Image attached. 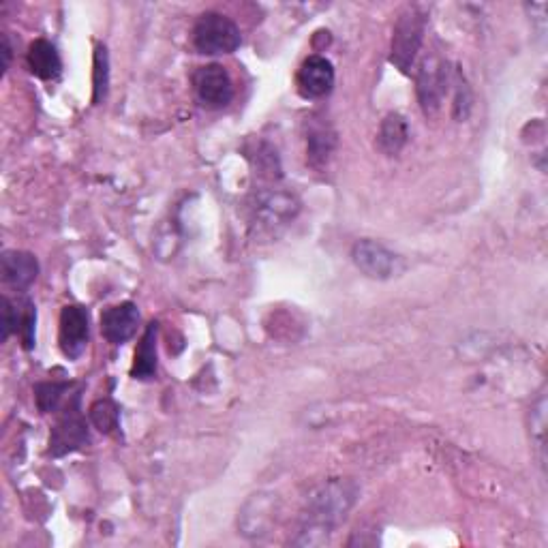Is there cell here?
I'll list each match as a JSON object with an SVG mask.
<instances>
[{"mask_svg":"<svg viewBox=\"0 0 548 548\" xmlns=\"http://www.w3.org/2000/svg\"><path fill=\"white\" fill-rule=\"evenodd\" d=\"M358 499V486L352 480H330L309 495L304 521L294 546H324L330 540L332 529L337 527Z\"/></svg>","mask_w":548,"mask_h":548,"instance_id":"obj_1","label":"cell"},{"mask_svg":"<svg viewBox=\"0 0 548 548\" xmlns=\"http://www.w3.org/2000/svg\"><path fill=\"white\" fill-rule=\"evenodd\" d=\"M242 37L240 28L234 20L223 13L208 11L200 15V20L193 26V45L195 50L206 56L232 54L240 48Z\"/></svg>","mask_w":548,"mask_h":548,"instance_id":"obj_2","label":"cell"},{"mask_svg":"<svg viewBox=\"0 0 548 548\" xmlns=\"http://www.w3.org/2000/svg\"><path fill=\"white\" fill-rule=\"evenodd\" d=\"M424 30L426 18L418 7H409L401 13L397 26H394L390 63L397 65L403 73H409V69L414 67V60L424 41Z\"/></svg>","mask_w":548,"mask_h":548,"instance_id":"obj_3","label":"cell"},{"mask_svg":"<svg viewBox=\"0 0 548 548\" xmlns=\"http://www.w3.org/2000/svg\"><path fill=\"white\" fill-rule=\"evenodd\" d=\"M452 73L454 71L450 69L448 60L437 54H431L422 60L416 84L420 108L426 116H433L439 112L441 103H444V97L448 95V90L452 86Z\"/></svg>","mask_w":548,"mask_h":548,"instance_id":"obj_4","label":"cell"},{"mask_svg":"<svg viewBox=\"0 0 548 548\" xmlns=\"http://www.w3.org/2000/svg\"><path fill=\"white\" fill-rule=\"evenodd\" d=\"M90 444L88 426L80 409V394H75L73 403L67 405L63 416L58 418L56 426L50 435V454L52 456H67L78 452Z\"/></svg>","mask_w":548,"mask_h":548,"instance_id":"obj_5","label":"cell"},{"mask_svg":"<svg viewBox=\"0 0 548 548\" xmlns=\"http://www.w3.org/2000/svg\"><path fill=\"white\" fill-rule=\"evenodd\" d=\"M193 88L200 103L208 110H221L234 97L230 73L221 65H206L193 73Z\"/></svg>","mask_w":548,"mask_h":548,"instance_id":"obj_6","label":"cell"},{"mask_svg":"<svg viewBox=\"0 0 548 548\" xmlns=\"http://www.w3.org/2000/svg\"><path fill=\"white\" fill-rule=\"evenodd\" d=\"M352 260L367 277L379 281L394 277L401 266V257L375 240H358L352 249Z\"/></svg>","mask_w":548,"mask_h":548,"instance_id":"obj_7","label":"cell"},{"mask_svg":"<svg viewBox=\"0 0 548 548\" xmlns=\"http://www.w3.org/2000/svg\"><path fill=\"white\" fill-rule=\"evenodd\" d=\"M90 339V317L88 311L80 304H67L60 311V349L69 360H78Z\"/></svg>","mask_w":548,"mask_h":548,"instance_id":"obj_8","label":"cell"},{"mask_svg":"<svg viewBox=\"0 0 548 548\" xmlns=\"http://www.w3.org/2000/svg\"><path fill=\"white\" fill-rule=\"evenodd\" d=\"M296 82L304 99H322L334 86V67L326 56L313 54L302 63Z\"/></svg>","mask_w":548,"mask_h":548,"instance_id":"obj_9","label":"cell"},{"mask_svg":"<svg viewBox=\"0 0 548 548\" xmlns=\"http://www.w3.org/2000/svg\"><path fill=\"white\" fill-rule=\"evenodd\" d=\"M298 210L300 204L296 202V197L283 191H268L257 195L255 200V219L268 230H277V227L294 221Z\"/></svg>","mask_w":548,"mask_h":548,"instance_id":"obj_10","label":"cell"},{"mask_svg":"<svg viewBox=\"0 0 548 548\" xmlns=\"http://www.w3.org/2000/svg\"><path fill=\"white\" fill-rule=\"evenodd\" d=\"M137 324H140V311H137L133 302L116 304V307L101 313V332L112 345H125L129 339H133Z\"/></svg>","mask_w":548,"mask_h":548,"instance_id":"obj_11","label":"cell"},{"mask_svg":"<svg viewBox=\"0 0 548 548\" xmlns=\"http://www.w3.org/2000/svg\"><path fill=\"white\" fill-rule=\"evenodd\" d=\"M3 281L15 289H28L39 277V262L33 253L5 251L3 253Z\"/></svg>","mask_w":548,"mask_h":548,"instance_id":"obj_12","label":"cell"},{"mask_svg":"<svg viewBox=\"0 0 548 548\" xmlns=\"http://www.w3.org/2000/svg\"><path fill=\"white\" fill-rule=\"evenodd\" d=\"M157 330L159 324L150 322L135 349L131 377L140 379V382H148L157 375Z\"/></svg>","mask_w":548,"mask_h":548,"instance_id":"obj_13","label":"cell"},{"mask_svg":"<svg viewBox=\"0 0 548 548\" xmlns=\"http://www.w3.org/2000/svg\"><path fill=\"white\" fill-rule=\"evenodd\" d=\"M28 67H30V73L37 75L39 80H56L60 71H63L60 56L48 39H37L30 43Z\"/></svg>","mask_w":548,"mask_h":548,"instance_id":"obj_14","label":"cell"},{"mask_svg":"<svg viewBox=\"0 0 548 548\" xmlns=\"http://www.w3.org/2000/svg\"><path fill=\"white\" fill-rule=\"evenodd\" d=\"M409 140V125L405 116L392 112L382 120V127L377 133V148L386 157H397Z\"/></svg>","mask_w":548,"mask_h":548,"instance_id":"obj_15","label":"cell"},{"mask_svg":"<svg viewBox=\"0 0 548 548\" xmlns=\"http://www.w3.org/2000/svg\"><path fill=\"white\" fill-rule=\"evenodd\" d=\"M337 146V133H334L328 125H313L307 137V150L309 161L313 165H324Z\"/></svg>","mask_w":548,"mask_h":548,"instance_id":"obj_16","label":"cell"},{"mask_svg":"<svg viewBox=\"0 0 548 548\" xmlns=\"http://www.w3.org/2000/svg\"><path fill=\"white\" fill-rule=\"evenodd\" d=\"M110 90V54L105 45L95 48V69H93V103L99 105L105 101Z\"/></svg>","mask_w":548,"mask_h":548,"instance_id":"obj_17","label":"cell"},{"mask_svg":"<svg viewBox=\"0 0 548 548\" xmlns=\"http://www.w3.org/2000/svg\"><path fill=\"white\" fill-rule=\"evenodd\" d=\"M88 416H90V422L95 424V429L101 431V433H105V435H110V433H114L118 429L120 411H118L116 403L110 401V399L97 401L93 407H90Z\"/></svg>","mask_w":548,"mask_h":548,"instance_id":"obj_18","label":"cell"},{"mask_svg":"<svg viewBox=\"0 0 548 548\" xmlns=\"http://www.w3.org/2000/svg\"><path fill=\"white\" fill-rule=\"evenodd\" d=\"M69 390L67 382H43L35 386V401L41 414H52L63 401L65 392Z\"/></svg>","mask_w":548,"mask_h":548,"instance_id":"obj_19","label":"cell"},{"mask_svg":"<svg viewBox=\"0 0 548 548\" xmlns=\"http://www.w3.org/2000/svg\"><path fill=\"white\" fill-rule=\"evenodd\" d=\"M35 326H37L35 304L30 300H24L20 304V324H18V334H20L24 349H33L35 347Z\"/></svg>","mask_w":548,"mask_h":548,"instance_id":"obj_20","label":"cell"},{"mask_svg":"<svg viewBox=\"0 0 548 548\" xmlns=\"http://www.w3.org/2000/svg\"><path fill=\"white\" fill-rule=\"evenodd\" d=\"M0 315H3V326H0V330H3V334H0V339H3V343L11 337L13 332H18V324H20V304L11 302L7 296L0 300Z\"/></svg>","mask_w":548,"mask_h":548,"instance_id":"obj_21","label":"cell"},{"mask_svg":"<svg viewBox=\"0 0 548 548\" xmlns=\"http://www.w3.org/2000/svg\"><path fill=\"white\" fill-rule=\"evenodd\" d=\"M0 56H3V75H5L13 58V45L7 33H3V37H0Z\"/></svg>","mask_w":548,"mask_h":548,"instance_id":"obj_22","label":"cell"}]
</instances>
